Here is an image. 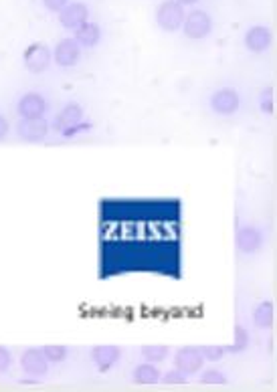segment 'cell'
I'll return each instance as SVG.
<instances>
[{
  "mask_svg": "<svg viewBox=\"0 0 277 392\" xmlns=\"http://www.w3.org/2000/svg\"><path fill=\"white\" fill-rule=\"evenodd\" d=\"M184 6H182L181 2H176V0H166V2H162L160 6H158V11H156V23H158V27L162 28V30H166V33H174V30H179L182 27V23H184Z\"/></svg>",
  "mask_w": 277,
  "mask_h": 392,
  "instance_id": "1",
  "label": "cell"
},
{
  "mask_svg": "<svg viewBox=\"0 0 277 392\" xmlns=\"http://www.w3.org/2000/svg\"><path fill=\"white\" fill-rule=\"evenodd\" d=\"M182 28H184V35L188 39L200 41V39H205V37L210 35V30H213V18L205 11H193L188 16H184Z\"/></svg>",
  "mask_w": 277,
  "mask_h": 392,
  "instance_id": "2",
  "label": "cell"
},
{
  "mask_svg": "<svg viewBox=\"0 0 277 392\" xmlns=\"http://www.w3.org/2000/svg\"><path fill=\"white\" fill-rule=\"evenodd\" d=\"M51 57L53 55H51L47 45L33 42V45H28L27 49H25V53H23V63H25V67L30 73H43V71L49 69Z\"/></svg>",
  "mask_w": 277,
  "mask_h": 392,
  "instance_id": "3",
  "label": "cell"
},
{
  "mask_svg": "<svg viewBox=\"0 0 277 392\" xmlns=\"http://www.w3.org/2000/svg\"><path fill=\"white\" fill-rule=\"evenodd\" d=\"M203 364H205V358H203L200 350L194 348V346H184L174 356V368L181 370L182 374H186V376L196 374L203 368Z\"/></svg>",
  "mask_w": 277,
  "mask_h": 392,
  "instance_id": "4",
  "label": "cell"
},
{
  "mask_svg": "<svg viewBox=\"0 0 277 392\" xmlns=\"http://www.w3.org/2000/svg\"><path fill=\"white\" fill-rule=\"evenodd\" d=\"M16 134L18 138L25 142H43L49 134V124L45 117H35V120H23L21 117V124L16 126Z\"/></svg>",
  "mask_w": 277,
  "mask_h": 392,
  "instance_id": "5",
  "label": "cell"
},
{
  "mask_svg": "<svg viewBox=\"0 0 277 392\" xmlns=\"http://www.w3.org/2000/svg\"><path fill=\"white\" fill-rule=\"evenodd\" d=\"M89 18V8L85 6L84 2H71L67 6H63L59 11V23L61 27L75 30L77 27H81L84 23H87Z\"/></svg>",
  "mask_w": 277,
  "mask_h": 392,
  "instance_id": "6",
  "label": "cell"
},
{
  "mask_svg": "<svg viewBox=\"0 0 277 392\" xmlns=\"http://www.w3.org/2000/svg\"><path fill=\"white\" fill-rule=\"evenodd\" d=\"M21 366H23L25 374L35 376V379H41L49 370V362H47L41 348H28V350H25V354L21 356Z\"/></svg>",
  "mask_w": 277,
  "mask_h": 392,
  "instance_id": "7",
  "label": "cell"
},
{
  "mask_svg": "<svg viewBox=\"0 0 277 392\" xmlns=\"http://www.w3.org/2000/svg\"><path fill=\"white\" fill-rule=\"evenodd\" d=\"M81 120H84V110H81V105H77V103H67V105L61 110V113L57 115L55 129L59 134L69 136L71 132L81 124Z\"/></svg>",
  "mask_w": 277,
  "mask_h": 392,
  "instance_id": "8",
  "label": "cell"
},
{
  "mask_svg": "<svg viewBox=\"0 0 277 392\" xmlns=\"http://www.w3.org/2000/svg\"><path fill=\"white\" fill-rule=\"evenodd\" d=\"M55 63L59 67H75L79 57H81V47L75 39H63L57 42L55 47Z\"/></svg>",
  "mask_w": 277,
  "mask_h": 392,
  "instance_id": "9",
  "label": "cell"
},
{
  "mask_svg": "<svg viewBox=\"0 0 277 392\" xmlns=\"http://www.w3.org/2000/svg\"><path fill=\"white\" fill-rule=\"evenodd\" d=\"M16 112L23 120H35V117H43L47 112V101L41 93H27L18 99Z\"/></svg>",
  "mask_w": 277,
  "mask_h": 392,
  "instance_id": "10",
  "label": "cell"
},
{
  "mask_svg": "<svg viewBox=\"0 0 277 392\" xmlns=\"http://www.w3.org/2000/svg\"><path fill=\"white\" fill-rule=\"evenodd\" d=\"M239 103H241V99H239V93H237L235 89H219L210 98V108H213V112H217L219 115L235 113L239 110Z\"/></svg>",
  "mask_w": 277,
  "mask_h": 392,
  "instance_id": "11",
  "label": "cell"
},
{
  "mask_svg": "<svg viewBox=\"0 0 277 392\" xmlns=\"http://www.w3.org/2000/svg\"><path fill=\"white\" fill-rule=\"evenodd\" d=\"M264 245V235L257 226H243L237 233V249L241 253H257Z\"/></svg>",
  "mask_w": 277,
  "mask_h": 392,
  "instance_id": "12",
  "label": "cell"
},
{
  "mask_svg": "<svg viewBox=\"0 0 277 392\" xmlns=\"http://www.w3.org/2000/svg\"><path fill=\"white\" fill-rule=\"evenodd\" d=\"M120 358H122V350L118 346H96L91 350V360L99 368V372H108Z\"/></svg>",
  "mask_w": 277,
  "mask_h": 392,
  "instance_id": "13",
  "label": "cell"
},
{
  "mask_svg": "<svg viewBox=\"0 0 277 392\" xmlns=\"http://www.w3.org/2000/svg\"><path fill=\"white\" fill-rule=\"evenodd\" d=\"M271 45V30L267 27H253L245 35V47L253 53H261Z\"/></svg>",
  "mask_w": 277,
  "mask_h": 392,
  "instance_id": "14",
  "label": "cell"
},
{
  "mask_svg": "<svg viewBox=\"0 0 277 392\" xmlns=\"http://www.w3.org/2000/svg\"><path fill=\"white\" fill-rule=\"evenodd\" d=\"M101 39V28L97 27L96 23H84L81 27L75 28V41L79 42V47L85 49H94Z\"/></svg>",
  "mask_w": 277,
  "mask_h": 392,
  "instance_id": "15",
  "label": "cell"
},
{
  "mask_svg": "<svg viewBox=\"0 0 277 392\" xmlns=\"http://www.w3.org/2000/svg\"><path fill=\"white\" fill-rule=\"evenodd\" d=\"M134 380L142 384V386H152L160 380V372L152 362H146V364H140L134 368Z\"/></svg>",
  "mask_w": 277,
  "mask_h": 392,
  "instance_id": "16",
  "label": "cell"
},
{
  "mask_svg": "<svg viewBox=\"0 0 277 392\" xmlns=\"http://www.w3.org/2000/svg\"><path fill=\"white\" fill-rule=\"evenodd\" d=\"M253 322H255L257 328H261V330L271 328L273 322H276V308H273V304L271 301H264L261 306H257L255 313H253Z\"/></svg>",
  "mask_w": 277,
  "mask_h": 392,
  "instance_id": "17",
  "label": "cell"
},
{
  "mask_svg": "<svg viewBox=\"0 0 277 392\" xmlns=\"http://www.w3.org/2000/svg\"><path fill=\"white\" fill-rule=\"evenodd\" d=\"M168 348L166 346H142V356L152 362V364H158V362H164L168 358Z\"/></svg>",
  "mask_w": 277,
  "mask_h": 392,
  "instance_id": "18",
  "label": "cell"
},
{
  "mask_svg": "<svg viewBox=\"0 0 277 392\" xmlns=\"http://www.w3.org/2000/svg\"><path fill=\"white\" fill-rule=\"evenodd\" d=\"M43 354H45V358H47V362L51 364H61V362H65V358H67V354L69 350L65 348V346H45L41 348Z\"/></svg>",
  "mask_w": 277,
  "mask_h": 392,
  "instance_id": "19",
  "label": "cell"
},
{
  "mask_svg": "<svg viewBox=\"0 0 277 392\" xmlns=\"http://www.w3.org/2000/svg\"><path fill=\"white\" fill-rule=\"evenodd\" d=\"M249 346V334H247V330L243 328V325H235V344L233 346H229V348H225L227 352H243L245 348Z\"/></svg>",
  "mask_w": 277,
  "mask_h": 392,
  "instance_id": "20",
  "label": "cell"
},
{
  "mask_svg": "<svg viewBox=\"0 0 277 392\" xmlns=\"http://www.w3.org/2000/svg\"><path fill=\"white\" fill-rule=\"evenodd\" d=\"M198 350L203 354V358L208 360V362H219L222 356H225V352H227L222 346H203Z\"/></svg>",
  "mask_w": 277,
  "mask_h": 392,
  "instance_id": "21",
  "label": "cell"
},
{
  "mask_svg": "<svg viewBox=\"0 0 277 392\" xmlns=\"http://www.w3.org/2000/svg\"><path fill=\"white\" fill-rule=\"evenodd\" d=\"M200 384H227V376L222 374V372H219V370H215V368H210V370H207L203 376H200Z\"/></svg>",
  "mask_w": 277,
  "mask_h": 392,
  "instance_id": "22",
  "label": "cell"
},
{
  "mask_svg": "<svg viewBox=\"0 0 277 392\" xmlns=\"http://www.w3.org/2000/svg\"><path fill=\"white\" fill-rule=\"evenodd\" d=\"M186 374H182L181 370H170V372H166V376L162 379V382L164 384H168V386H182V384H186Z\"/></svg>",
  "mask_w": 277,
  "mask_h": 392,
  "instance_id": "23",
  "label": "cell"
},
{
  "mask_svg": "<svg viewBox=\"0 0 277 392\" xmlns=\"http://www.w3.org/2000/svg\"><path fill=\"white\" fill-rule=\"evenodd\" d=\"M261 110L265 113H273V89H265L261 93Z\"/></svg>",
  "mask_w": 277,
  "mask_h": 392,
  "instance_id": "24",
  "label": "cell"
},
{
  "mask_svg": "<svg viewBox=\"0 0 277 392\" xmlns=\"http://www.w3.org/2000/svg\"><path fill=\"white\" fill-rule=\"evenodd\" d=\"M13 364V354L6 350L4 346H0V374L6 372L9 368Z\"/></svg>",
  "mask_w": 277,
  "mask_h": 392,
  "instance_id": "25",
  "label": "cell"
},
{
  "mask_svg": "<svg viewBox=\"0 0 277 392\" xmlns=\"http://www.w3.org/2000/svg\"><path fill=\"white\" fill-rule=\"evenodd\" d=\"M43 4H45V8H47V11H51V13H59L63 6H67V4H69V0H43Z\"/></svg>",
  "mask_w": 277,
  "mask_h": 392,
  "instance_id": "26",
  "label": "cell"
},
{
  "mask_svg": "<svg viewBox=\"0 0 277 392\" xmlns=\"http://www.w3.org/2000/svg\"><path fill=\"white\" fill-rule=\"evenodd\" d=\"M9 120L4 117V115H0V142L4 140L6 136H9Z\"/></svg>",
  "mask_w": 277,
  "mask_h": 392,
  "instance_id": "27",
  "label": "cell"
},
{
  "mask_svg": "<svg viewBox=\"0 0 277 392\" xmlns=\"http://www.w3.org/2000/svg\"><path fill=\"white\" fill-rule=\"evenodd\" d=\"M176 2H181L182 6H184V4H194V2H198V0H176Z\"/></svg>",
  "mask_w": 277,
  "mask_h": 392,
  "instance_id": "28",
  "label": "cell"
}]
</instances>
